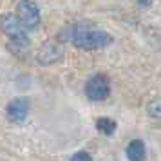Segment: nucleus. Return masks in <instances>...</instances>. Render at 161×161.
<instances>
[{
    "label": "nucleus",
    "mask_w": 161,
    "mask_h": 161,
    "mask_svg": "<svg viewBox=\"0 0 161 161\" xmlns=\"http://www.w3.org/2000/svg\"><path fill=\"white\" fill-rule=\"evenodd\" d=\"M147 110H148V114H150L152 118L161 119V100L150 102V103H148V107H147Z\"/></svg>",
    "instance_id": "nucleus-9"
},
{
    "label": "nucleus",
    "mask_w": 161,
    "mask_h": 161,
    "mask_svg": "<svg viewBox=\"0 0 161 161\" xmlns=\"http://www.w3.org/2000/svg\"><path fill=\"white\" fill-rule=\"evenodd\" d=\"M96 129L98 132H102L105 136H112L116 132V121L110 118H98L96 119Z\"/></svg>",
    "instance_id": "nucleus-8"
},
{
    "label": "nucleus",
    "mask_w": 161,
    "mask_h": 161,
    "mask_svg": "<svg viewBox=\"0 0 161 161\" xmlns=\"http://www.w3.org/2000/svg\"><path fill=\"white\" fill-rule=\"evenodd\" d=\"M62 58V47L56 44H47L44 45L36 54V60L38 64H42V65H49V64H54L56 60Z\"/></svg>",
    "instance_id": "nucleus-6"
},
{
    "label": "nucleus",
    "mask_w": 161,
    "mask_h": 161,
    "mask_svg": "<svg viewBox=\"0 0 161 161\" xmlns=\"http://www.w3.org/2000/svg\"><path fill=\"white\" fill-rule=\"evenodd\" d=\"M71 161H92V158H91V154L85 152V150H80V152H76L71 158Z\"/></svg>",
    "instance_id": "nucleus-10"
},
{
    "label": "nucleus",
    "mask_w": 161,
    "mask_h": 161,
    "mask_svg": "<svg viewBox=\"0 0 161 161\" xmlns=\"http://www.w3.org/2000/svg\"><path fill=\"white\" fill-rule=\"evenodd\" d=\"M85 94L92 102H103L110 94V83L105 74H94L85 83Z\"/></svg>",
    "instance_id": "nucleus-4"
},
{
    "label": "nucleus",
    "mask_w": 161,
    "mask_h": 161,
    "mask_svg": "<svg viewBox=\"0 0 161 161\" xmlns=\"http://www.w3.org/2000/svg\"><path fill=\"white\" fill-rule=\"evenodd\" d=\"M16 18L25 29H35L40 25V9L33 0H20L16 6Z\"/></svg>",
    "instance_id": "nucleus-3"
},
{
    "label": "nucleus",
    "mask_w": 161,
    "mask_h": 161,
    "mask_svg": "<svg viewBox=\"0 0 161 161\" xmlns=\"http://www.w3.org/2000/svg\"><path fill=\"white\" fill-rule=\"evenodd\" d=\"M6 114L11 123H22L29 114V100L27 98H15L8 103Z\"/></svg>",
    "instance_id": "nucleus-5"
},
{
    "label": "nucleus",
    "mask_w": 161,
    "mask_h": 161,
    "mask_svg": "<svg viewBox=\"0 0 161 161\" xmlns=\"http://www.w3.org/2000/svg\"><path fill=\"white\" fill-rule=\"evenodd\" d=\"M0 27L9 38V42L16 47H27L29 45V36L20 20L15 15H2L0 16Z\"/></svg>",
    "instance_id": "nucleus-2"
},
{
    "label": "nucleus",
    "mask_w": 161,
    "mask_h": 161,
    "mask_svg": "<svg viewBox=\"0 0 161 161\" xmlns=\"http://www.w3.org/2000/svg\"><path fill=\"white\" fill-rule=\"evenodd\" d=\"M62 40L71 42L74 47L83 49V51H96L112 44V36L107 31L94 27V25H87V24H76L65 29L62 33Z\"/></svg>",
    "instance_id": "nucleus-1"
},
{
    "label": "nucleus",
    "mask_w": 161,
    "mask_h": 161,
    "mask_svg": "<svg viewBox=\"0 0 161 161\" xmlns=\"http://www.w3.org/2000/svg\"><path fill=\"white\" fill-rule=\"evenodd\" d=\"M127 158H129V161H145L147 158L145 143L141 139H132L127 145Z\"/></svg>",
    "instance_id": "nucleus-7"
}]
</instances>
